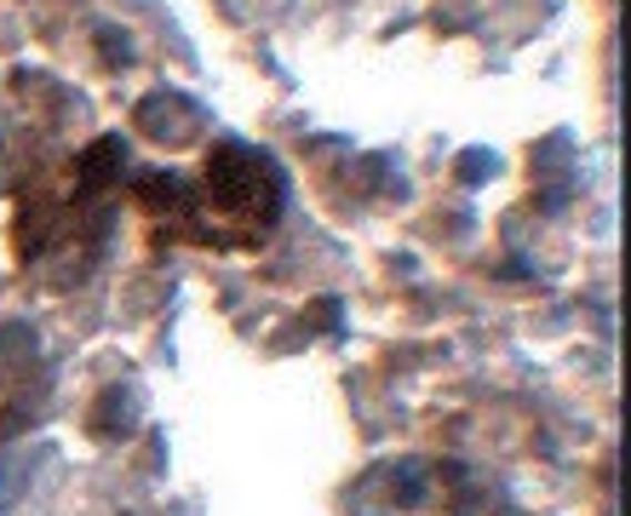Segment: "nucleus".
<instances>
[{
	"label": "nucleus",
	"mask_w": 631,
	"mask_h": 516,
	"mask_svg": "<svg viewBox=\"0 0 631 516\" xmlns=\"http://www.w3.org/2000/svg\"><path fill=\"white\" fill-rule=\"evenodd\" d=\"M190 195H195V184L179 179V172H144V179H139V201H144V213H155V219L184 213Z\"/></svg>",
	"instance_id": "nucleus-2"
},
{
	"label": "nucleus",
	"mask_w": 631,
	"mask_h": 516,
	"mask_svg": "<svg viewBox=\"0 0 631 516\" xmlns=\"http://www.w3.org/2000/svg\"><path fill=\"white\" fill-rule=\"evenodd\" d=\"M488 172H493L488 155H465V161H459V179H488Z\"/></svg>",
	"instance_id": "nucleus-5"
},
{
	"label": "nucleus",
	"mask_w": 631,
	"mask_h": 516,
	"mask_svg": "<svg viewBox=\"0 0 631 516\" xmlns=\"http://www.w3.org/2000/svg\"><path fill=\"white\" fill-rule=\"evenodd\" d=\"M98 47H110V63L121 69V63H132V41L121 29H98Z\"/></svg>",
	"instance_id": "nucleus-4"
},
{
	"label": "nucleus",
	"mask_w": 631,
	"mask_h": 516,
	"mask_svg": "<svg viewBox=\"0 0 631 516\" xmlns=\"http://www.w3.org/2000/svg\"><path fill=\"white\" fill-rule=\"evenodd\" d=\"M202 190L213 213L242 230H271L282 213V172L253 144H218L202 166Z\"/></svg>",
	"instance_id": "nucleus-1"
},
{
	"label": "nucleus",
	"mask_w": 631,
	"mask_h": 516,
	"mask_svg": "<svg viewBox=\"0 0 631 516\" xmlns=\"http://www.w3.org/2000/svg\"><path fill=\"white\" fill-rule=\"evenodd\" d=\"M121 172H126V138H121V132L98 138V144L81 155V179H86V184H98V179H121Z\"/></svg>",
	"instance_id": "nucleus-3"
}]
</instances>
